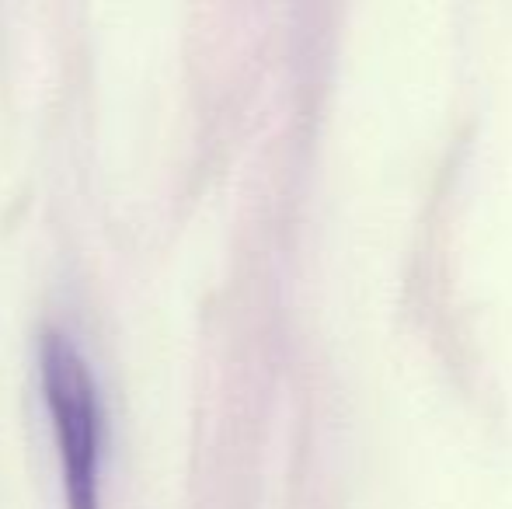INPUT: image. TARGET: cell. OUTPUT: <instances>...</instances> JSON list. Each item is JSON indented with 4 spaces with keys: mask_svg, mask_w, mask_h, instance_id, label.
Masks as SVG:
<instances>
[{
    "mask_svg": "<svg viewBox=\"0 0 512 509\" xmlns=\"http://www.w3.org/2000/svg\"><path fill=\"white\" fill-rule=\"evenodd\" d=\"M39 377L60 454L67 509H102V464L108 440L102 391L84 353L56 328H49L39 342Z\"/></svg>",
    "mask_w": 512,
    "mask_h": 509,
    "instance_id": "obj_1",
    "label": "cell"
}]
</instances>
